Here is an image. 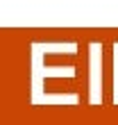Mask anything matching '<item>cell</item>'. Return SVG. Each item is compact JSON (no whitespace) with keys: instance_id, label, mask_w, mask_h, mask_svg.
Segmentation results:
<instances>
[{"instance_id":"6da1fadb","label":"cell","mask_w":118,"mask_h":125,"mask_svg":"<svg viewBox=\"0 0 118 125\" xmlns=\"http://www.w3.org/2000/svg\"><path fill=\"white\" fill-rule=\"evenodd\" d=\"M100 52H102V43H93V46H91V62H93V66H95V68H93V73H95V75H93V82H91V86H93V102H100V75H98V73H100Z\"/></svg>"},{"instance_id":"7a4b0ae2","label":"cell","mask_w":118,"mask_h":125,"mask_svg":"<svg viewBox=\"0 0 118 125\" xmlns=\"http://www.w3.org/2000/svg\"><path fill=\"white\" fill-rule=\"evenodd\" d=\"M114 50H116V62H114V68H116V84H114V91H116V95H114V102L118 105V43L114 46Z\"/></svg>"}]
</instances>
